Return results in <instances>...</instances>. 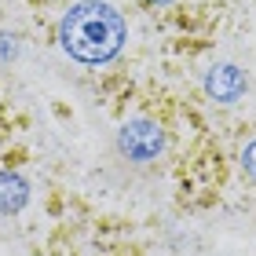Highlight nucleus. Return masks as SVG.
<instances>
[{"mask_svg": "<svg viewBox=\"0 0 256 256\" xmlns=\"http://www.w3.org/2000/svg\"><path fill=\"white\" fill-rule=\"evenodd\" d=\"M242 165H246V172H249V176L256 180V139H252V143L246 146V154H242Z\"/></svg>", "mask_w": 256, "mask_h": 256, "instance_id": "nucleus-5", "label": "nucleus"}, {"mask_svg": "<svg viewBox=\"0 0 256 256\" xmlns=\"http://www.w3.org/2000/svg\"><path fill=\"white\" fill-rule=\"evenodd\" d=\"M30 202V187L26 180L15 176V172H0V216H15L22 212Z\"/></svg>", "mask_w": 256, "mask_h": 256, "instance_id": "nucleus-4", "label": "nucleus"}, {"mask_svg": "<svg viewBox=\"0 0 256 256\" xmlns=\"http://www.w3.org/2000/svg\"><path fill=\"white\" fill-rule=\"evenodd\" d=\"M118 150L128 161H136V165H146V161H154L165 150V132L146 118L124 121L121 132H118Z\"/></svg>", "mask_w": 256, "mask_h": 256, "instance_id": "nucleus-2", "label": "nucleus"}, {"mask_svg": "<svg viewBox=\"0 0 256 256\" xmlns=\"http://www.w3.org/2000/svg\"><path fill=\"white\" fill-rule=\"evenodd\" d=\"M205 92H208V99H216V102H238L246 96V74H242L234 62H220L205 74Z\"/></svg>", "mask_w": 256, "mask_h": 256, "instance_id": "nucleus-3", "label": "nucleus"}, {"mask_svg": "<svg viewBox=\"0 0 256 256\" xmlns=\"http://www.w3.org/2000/svg\"><path fill=\"white\" fill-rule=\"evenodd\" d=\"M15 55V37H4L0 33V59H11Z\"/></svg>", "mask_w": 256, "mask_h": 256, "instance_id": "nucleus-6", "label": "nucleus"}, {"mask_svg": "<svg viewBox=\"0 0 256 256\" xmlns=\"http://www.w3.org/2000/svg\"><path fill=\"white\" fill-rule=\"evenodd\" d=\"M128 37L124 18L118 8L102 4V0H80L62 15L59 40L70 59L84 62V66H102L121 52V44Z\"/></svg>", "mask_w": 256, "mask_h": 256, "instance_id": "nucleus-1", "label": "nucleus"}, {"mask_svg": "<svg viewBox=\"0 0 256 256\" xmlns=\"http://www.w3.org/2000/svg\"><path fill=\"white\" fill-rule=\"evenodd\" d=\"M158 4H172V0H158Z\"/></svg>", "mask_w": 256, "mask_h": 256, "instance_id": "nucleus-7", "label": "nucleus"}]
</instances>
